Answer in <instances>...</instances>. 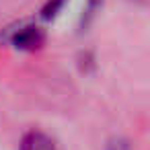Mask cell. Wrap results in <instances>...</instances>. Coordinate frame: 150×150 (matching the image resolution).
Segmentation results:
<instances>
[{
  "instance_id": "cell-1",
  "label": "cell",
  "mask_w": 150,
  "mask_h": 150,
  "mask_svg": "<svg viewBox=\"0 0 150 150\" xmlns=\"http://www.w3.org/2000/svg\"><path fill=\"white\" fill-rule=\"evenodd\" d=\"M43 41H45V33L35 25H27L13 35V45L23 52H35L43 45Z\"/></svg>"
},
{
  "instance_id": "cell-2",
  "label": "cell",
  "mask_w": 150,
  "mask_h": 150,
  "mask_svg": "<svg viewBox=\"0 0 150 150\" xmlns=\"http://www.w3.org/2000/svg\"><path fill=\"white\" fill-rule=\"evenodd\" d=\"M19 150H58V148L47 134L33 129V132H27L23 136V140L19 144Z\"/></svg>"
},
{
  "instance_id": "cell-3",
  "label": "cell",
  "mask_w": 150,
  "mask_h": 150,
  "mask_svg": "<svg viewBox=\"0 0 150 150\" xmlns=\"http://www.w3.org/2000/svg\"><path fill=\"white\" fill-rule=\"evenodd\" d=\"M64 6V0H50V2L43 6V11H41V17L45 19V21H50V19H54L56 15H58V11Z\"/></svg>"
}]
</instances>
